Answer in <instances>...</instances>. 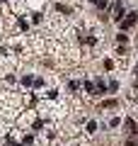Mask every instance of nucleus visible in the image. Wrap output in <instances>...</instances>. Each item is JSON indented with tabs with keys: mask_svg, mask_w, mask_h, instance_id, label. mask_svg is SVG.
Wrapping results in <instances>:
<instances>
[{
	"mask_svg": "<svg viewBox=\"0 0 138 146\" xmlns=\"http://www.w3.org/2000/svg\"><path fill=\"white\" fill-rule=\"evenodd\" d=\"M136 20H138V15H136V12H128V15H126V20L121 22V27H124V29H128V27H133V25H136Z\"/></svg>",
	"mask_w": 138,
	"mask_h": 146,
	"instance_id": "nucleus-1",
	"label": "nucleus"
},
{
	"mask_svg": "<svg viewBox=\"0 0 138 146\" xmlns=\"http://www.w3.org/2000/svg\"><path fill=\"white\" fill-rule=\"evenodd\" d=\"M92 3H97V7H107V0H92Z\"/></svg>",
	"mask_w": 138,
	"mask_h": 146,
	"instance_id": "nucleus-4",
	"label": "nucleus"
},
{
	"mask_svg": "<svg viewBox=\"0 0 138 146\" xmlns=\"http://www.w3.org/2000/svg\"><path fill=\"white\" fill-rule=\"evenodd\" d=\"M126 127H128V129L133 131V134H138V124H136L133 119H126Z\"/></svg>",
	"mask_w": 138,
	"mask_h": 146,
	"instance_id": "nucleus-3",
	"label": "nucleus"
},
{
	"mask_svg": "<svg viewBox=\"0 0 138 146\" xmlns=\"http://www.w3.org/2000/svg\"><path fill=\"white\" fill-rule=\"evenodd\" d=\"M114 17H116V20H121V17H124V5H121V3L114 5Z\"/></svg>",
	"mask_w": 138,
	"mask_h": 146,
	"instance_id": "nucleus-2",
	"label": "nucleus"
}]
</instances>
